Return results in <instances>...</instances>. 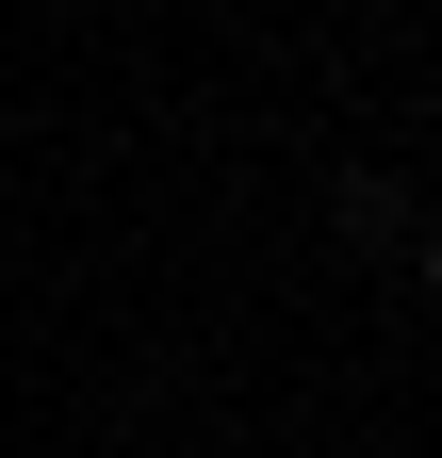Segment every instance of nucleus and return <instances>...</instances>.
<instances>
[{"instance_id":"nucleus-1","label":"nucleus","mask_w":442,"mask_h":458,"mask_svg":"<svg viewBox=\"0 0 442 458\" xmlns=\"http://www.w3.org/2000/svg\"><path fill=\"white\" fill-rule=\"evenodd\" d=\"M426 295H442V229H426Z\"/></svg>"}]
</instances>
